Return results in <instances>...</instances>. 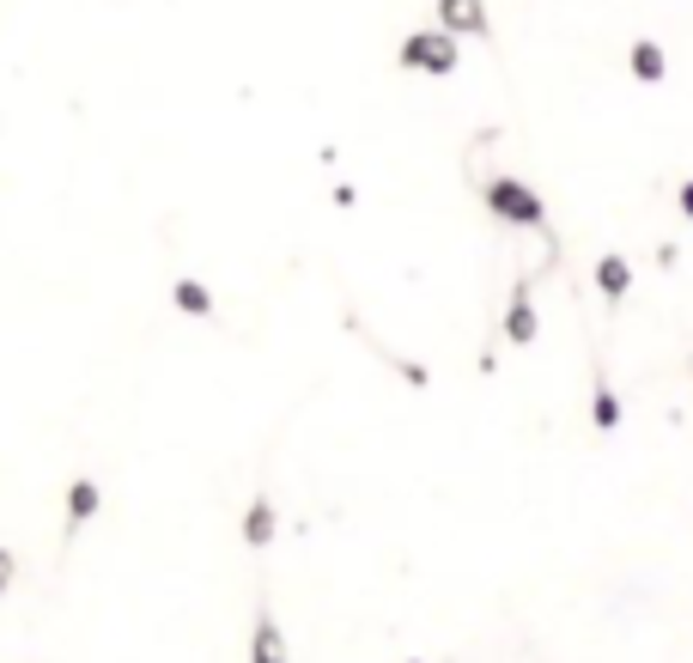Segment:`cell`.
I'll return each mask as SVG.
<instances>
[{
    "instance_id": "7",
    "label": "cell",
    "mask_w": 693,
    "mask_h": 663,
    "mask_svg": "<svg viewBox=\"0 0 693 663\" xmlns=\"http://www.w3.org/2000/svg\"><path fill=\"white\" fill-rule=\"evenodd\" d=\"M596 286H602L608 298H627V286H632V263H627V256H602V263H596Z\"/></svg>"
},
{
    "instance_id": "1",
    "label": "cell",
    "mask_w": 693,
    "mask_h": 663,
    "mask_svg": "<svg viewBox=\"0 0 693 663\" xmlns=\"http://www.w3.org/2000/svg\"><path fill=\"white\" fill-rule=\"evenodd\" d=\"M401 67H414V74H457L462 49H457L450 31H408V43H401Z\"/></svg>"
},
{
    "instance_id": "4",
    "label": "cell",
    "mask_w": 693,
    "mask_h": 663,
    "mask_svg": "<svg viewBox=\"0 0 693 663\" xmlns=\"http://www.w3.org/2000/svg\"><path fill=\"white\" fill-rule=\"evenodd\" d=\"M98 506H104V494H98V481L92 475H79L74 487H67V541L79 536V530L98 518Z\"/></svg>"
},
{
    "instance_id": "11",
    "label": "cell",
    "mask_w": 693,
    "mask_h": 663,
    "mask_svg": "<svg viewBox=\"0 0 693 663\" xmlns=\"http://www.w3.org/2000/svg\"><path fill=\"white\" fill-rule=\"evenodd\" d=\"M590 420H596L602 432H608V426H620V401H615V390H608V384H596V401H590Z\"/></svg>"
},
{
    "instance_id": "9",
    "label": "cell",
    "mask_w": 693,
    "mask_h": 663,
    "mask_svg": "<svg viewBox=\"0 0 693 663\" xmlns=\"http://www.w3.org/2000/svg\"><path fill=\"white\" fill-rule=\"evenodd\" d=\"M170 298H177V310H189V317H214V293H207L201 280H177Z\"/></svg>"
},
{
    "instance_id": "2",
    "label": "cell",
    "mask_w": 693,
    "mask_h": 663,
    "mask_svg": "<svg viewBox=\"0 0 693 663\" xmlns=\"http://www.w3.org/2000/svg\"><path fill=\"white\" fill-rule=\"evenodd\" d=\"M487 201H493V214L511 219V226H529V232H541V226H548L541 195L529 183H517V177H493V183H487Z\"/></svg>"
},
{
    "instance_id": "13",
    "label": "cell",
    "mask_w": 693,
    "mask_h": 663,
    "mask_svg": "<svg viewBox=\"0 0 693 663\" xmlns=\"http://www.w3.org/2000/svg\"><path fill=\"white\" fill-rule=\"evenodd\" d=\"M681 214L693 219V183H681Z\"/></svg>"
},
{
    "instance_id": "6",
    "label": "cell",
    "mask_w": 693,
    "mask_h": 663,
    "mask_svg": "<svg viewBox=\"0 0 693 663\" xmlns=\"http://www.w3.org/2000/svg\"><path fill=\"white\" fill-rule=\"evenodd\" d=\"M505 335L517 341V347H529V341H536V305H529V293H517L505 305Z\"/></svg>"
},
{
    "instance_id": "10",
    "label": "cell",
    "mask_w": 693,
    "mask_h": 663,
    "mask_svg": "<svg viewBox=\"0 0 693 663\" xmlns=\"http://www.w3.org/2000/svg\"><path fill=\"white\" fill-rule=\"evenodd\" d=\"M627 62H632V74H639V79H651V86H657V79L669 74V62H663V49H657V43H632V55H627Z\"/></svg>"
},
{
    "instance_id": "12",
    "label": "cell",
    "mask_w": 693,
    "mask_h": 663,
    "mask_svg": "<svg viewBox=\"0 0 693 663\" xmlns=\"http://www.w3.org/2000/svg\"><path fill=\"white\" fill-rule=\"evenodd\" d=\"M13 578H18V554H13V548H0V597L13 590Z\"/></svg>"
},
{
    "instance_id": "3",
    "label": "cell",
    "mask_w": 693,
    "mask_h": 663,
    "mask_svg": "<svg viewBox=\"0 0 693 663\" xmlns=\"http://www.w3.org/2000/svg\"><path fill=\"white\" fill-rule=\"evenodd\" d=\"M438 18H445L450 37H493V18H487V0H438Z\"/></svg>"
},
{
    "instance_id": "5",
    "label": "cell",
    "mask_w": 693,
    "mask_h": 663,
    "mask_svg": "<svg viewBox=\"0 0 693 663\" xmlns=\"http://www.w3.org/2000/svg\"><path fill=\"white\" fill-rule=\"evenodd\" d=\"M249 663H286V639H280L274 615H256V646H249Z\"/></svg>"
},
{
    "instance_id": "8",
    "label": "cell",
    "mask_w": 693,
    "mask_h": 663,
    "mask_svg": "<svg viewBox=\"0 0 693 663\" xmlns=\"http://www.w3.org/2000/svg\"><path fill=\"white\" fill-rule=\"evenodd\" d=\"M268 536H274V506H268V499H249V511H244V541H249V548H268Z\"/></svg>"
}]
</instances>
